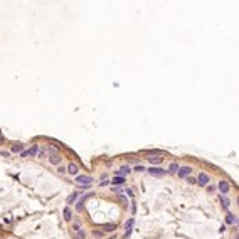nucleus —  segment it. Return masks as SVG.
I'll list each match as a JSON object with an SVG mask.
<instances>
[{
    "mask_svg": "<svg viewBox=\"0 0 239 239\" xmlns=\"http://www.w3.org/2000/svg\"><path fill=\"white\" fill-rule=\"evenodd\" d=\"M62 217H64V221H67V222H71V221H73V212H71L69 207H66V209L62 210Z\"/></svg>",
    "mask_w": 239,
    "mask_h": 239,
    "instance_id": "dca6fc26",
    "label": "nucleus"
},
{
    "mask_svg": "<svg viewBox=\"0 0 239 239\" xmlns=\"http://www.w3.org/2000/svg\"><path fill=\"white\" fill-rule=\"evenodd\" d=\"M145 158H147L148 162L152 163V165H158V163H162V160H163L162 157H150V155H147Z\"/></svg>",
    "mask_w": 239,
    "mask_h": 239,
    "instance_id": "4468645a",
    "label": "nucleus"
},
{
    "mask_svg": "<svg viewBox=\"0 0 239 239\" xmlns=\"http://www.w3.org/2000/svg\"><path fill=\"white\" fill-rule=\"evenodd\" d=\"M147 172L150 175H155V177H162L163 173H165V170L163 169H158V167H152V169H147Z\"/></svg>",
    "mask_w": 239,
    "mask_h": 239,
    "instance_id": "9d476101",
    "label": "nucleus"
},
{
    "mask_svg": "<svg viewBox=\"0 0 239 239\" xmlns=\"http://www.w3.org/2000/svg\"><path fill=\"white\" fill-rule=\"evenodd\" d=\"M187 182L189 184H197V179L195 177H187Z\"/></svg>",
    "mask_w": 239,
    "mask_h": 239,
    "instance_id": "393cba45",
    "label": "nucleus"
},
{
    "mask_svg": "<svg viewBox=\"0 0 239 239\" xmlns=\"http://www.w3.org/2000/svg\"><path fill=\"white\" fill-rule=\"evenodd\" d=\"M131 170H135V172H145V170H147V169H145L143 165H135V167H133V169H131Z\"/></svg>",
    "mask_w": 239,
    "mask_h": 239,
    "instance_id": "5701e85b",
    "label": "nucleus"
},
{
    "mask_svg": "<svg viewBox=\"0 0 239 239\" xmlns=\"http://www.w3.org/2000/svg\"><path fill=\"white\" fill-rule=\"evenodd\" d=\"M126 194H128V197L133 199V190H131V189H126Z\"/></svg>",
    "mask_w": 239,
    "mask_h": 239,
    "instance_id": "bb28decb",
    "label": "nucleus"
},
{
    "mask_svg": "<svg viewBox=\"0 0 239 239\" xmlns=\"http://www.w3.org/2000/svg\"><path fill=\"white\" fill-rule=\"evenodd\" d=\"M74 239H86V232L81 229L79 232H76V237H74Z\"/></svg>",
    "mask_w": 239,
    "mask_h": 239,
    "instance_id": "4be33fe9",
    "label": "nucleus"
},
{
    "mask_svg": "<svg viewBox=\"0 0 239 239\" xmlns=\"http://www.w3.org/2000/svg\"><path fill=\"white\" fill-rule=\"evenodd\" d=\"M77 199H79V194H77V192H74V194H71L69 197L66 199L67 205H71V204H76V202H77Z\"/></svg>",
    "mask_w": 239,
    "mask_h": 239,
    "instance_id": "2eb2a0df",
    "label": "nucleus"
},
{
    "mask_svg": "<svg viewBox=\"0 0 239 239\" xmlns=\"http://www.w3.org/2000/svg\"><path fill=\"white\" fill-rule=\"evenodd\" d=\"M190 173H192V167H179V170H177V175L180 179H187V177H190Z\"/></svg>",
    "mask_w": 239,
    "mask_h": 239,
    "instance_id": "20e7f679",
    "label": "nucleus"
},
{
    "mask_svg": "<svg viewBox=\"0 0 239 239\" xmlns=\"http://www.w3.org/2000/svg\"><path fill=\"white\" fill-rule=\"evenodd\" d=\"M234 239H237V236H236V237H234Z\"/></svg>",
    "mask_w": 239,
    "mask_h": 239,
    "instance_id": "c756f323",
    "label": "nucleus"
},
{
    "mask_svg": "<svg viewBox=\"0 0 239 239\" xmlns=\"http://www.w3.org/2000/svg\"><path fill=\"white\" fill-rule=\"evenodd\" d=\"M177 170H179V163H177V162H172V163L169 165V170H167V172H169L170 175H175Z\"/></svg>",
    "mask_w": 239,
    "mask_h": 239,
    "instance_id": "a211bd4d",
    "label": "nucleus"
},
{
    "mask_svg": "<svg viewBox=\"0 0 239 239\" xmlns=\"http://www.w3.org/2000/svg\"><path fill=\"white\" fill-rule=\"evenodd\" d=\"M10 152L12 153H22L24 152V145L22 143H14L12 148H10Z\"/></svg>",
    "mask_w": 239,
    "mask_h": 239,
    "instance_id": "f3484780",
    "label": "nucleus"
},
{
    "mask_svg": "<svg viewBox=\"0 0 239 239\" xmlns=\"http://www.w3.org/2000/svg\"><path fill=\"white\" fill-rule=\"evenodd\" d=\"M49 163L51 165H61V157H59V153H51L49 155Z\"/></svg>",
    "mask_w": 239,
    "mask_h": 239,
    "instance_id": "f8f14e48",
    "label": "nucleus"
},
{
    "mask_svg": "<svg viewBox=\"0 0 239 239\" xmlns=\"http://www.w3.org/2000/svg\"><path fill=\"white\" fill-rule=\"evenodd\" d=\"M108 185H109V180H103V182H99V187H108Z\"/></svg>",
    "mask_w": 239,
    "mask_h": 239,
    "instance_id": "b1692460",
    "label": "nucleus"
},
{
    "mask_svg": "<svg viewBox=\"0 0 239 239\" xmlns=\"http://www.w3.org/2000/svg\"><path fill=\"white\" fill-rule=\"evenodd\" d=\"M133 226H135V219H128V221H126V224H125V237L131 236Z\"/></svg>",
    "mask_w": 239,
    "mask_h": 239,
    "instance_id": "39448f33",
    "label": "nucleus"
},
{
    "mask_svg": "<svg viewBox=\"0 0 239 239\" xmlns=\"http://www.w3.org/2000/svg\"><path fill=\"white\" fill-rule=\"evenodd\" d=\"M76 184H79V185H91L93 184V177L91 175H76Z\"/></svg>",
    "mask_w": 239,
    "mask_h": 239,
    "instance_id": "f03ea898",
    "label": "nucleus"
},
{
    "mask_svg": "<svg viewBox=\"0 0 239 239\" xmlns=\"http://www.w3.org/2000/svg\"><path fill=\"white\" fill-rule=\"evenodd\" d=\"M116 227H118V226L113 222V224H105V226H103V229H105V231H115Z\"/></svg>",
    "mask_w": 239,
    "mask_h": 239,
    "instance_id": "aec40b11",
    "label": "nucleus"
},
{
    "mask_svg": "<svg viewBox=\"0 0 239 239\" xmlns=\"http://www.w3.org/2000/svg\"><path fill=\"white\" fill-rule=\"evenodd\" d=\"M91 194H84V195H81L79 199H77V202H76V209L77 210H83V205H84V202L88 201V197H89Z\"/></svg>",
    "mask_w": 239,
    "mask_h": 239,
    "instance_id": "ddd939ff",
    "label": "nucleus"
},
{
    "mask_svg": "<svg viewBox=\"0 0 239 239\" xmlns=\"http://www.w3.org/2000/svg\"><path fill=\"white\" fill-rule=\"evenodd\" d=\"M81 229H83L81 222H73V232H79Z\"/></svg>",
    "mask_w": 239,
    "mask_h": 239,
    "instance_id": "412c9836",
    "label": "nucleus"
},
{
    "mask_svg": "<svg viewBox=\"0 0 239 239\" xmlns=\"http://www.w3.org/2000/svg\"><path fill=\"white\" fill-rule=\"evenodd\" d=\"M209 180L210 179H209V175L205 172H201L197 175V185H201V187H207V185H209Z\"/></svg>",
    "mask_w": 239,
    "mask_h": 239,
    "instance_id": "7ed1b4c3",
    "label": "nucleus"
},
{
    "mask_svg": "<svg viewBox=\"0 0 239 239\" xmlns=\"http://www.w3.org/2000/svg\"><path fill=\"white\" fill-rule=\"evenodd\" d=\"M37 152H39V145H32L30 148L24 150V152L20 153V157H22V158H27V157H34V155H37Z\"/></svg>",
    "mask_w": 239,
    "mask_h": 239,
    "instance_id": "f257e3e1",
    "label": "nucleus"
},
{
    "mask_svg": "<svg viewBox=\"0 0 239 239\" xmlns=\"http://www.w3.org/2000/svg\"><path fill=\"white\" fill-rule=\"evenodd\" d=\"M226 224H227V226H232V224L236 226V224H237V216H236V214H232V212H227L226 214Z\"/></svg>",
    "mask_w": 239,
    "mask_h": 239,
    "instance_id": "0eeeda50",
    "label": "nucleus"
},
{
    "mask_svg": "<svg viewBox=\"0 0 239 239\" xmlns=\"http://www.w3.org/2000/svg\"><path fill=\"white\" fill-rule=\"evenodd\" d=\"M219 201H221V204L224 205V209H229V205H231L229 197H226V195H219Z\"/></svg>",
    "mask_w": 239,
    "mask_h": 239,
    "instance_id": "6ab92c4d",
    "label": "nucleus"
},
{
    "mask_svg": "<svg viewBox=\"0 0 239 239\" xmlns=\"http://www.w3.org/2000/svg\"><path fill=\"white\" fill-rule=\"evenodd\" d=\"M125 182H126L125 177H113V180H109V185L111 187H121Z\"/></svg>",
    "mask_w": 239,
    "mask_h": 239,
    "instance_id": "1a4fd4ad",
    "label": "nucleus"
},
{
    "mask_svg": "<svg viewBox=\"0 0 239 239\" xmlns=\"http://www.w3.org/2000/svg\"><path fill=\"white\" fill-rule=\"evenodd\" d=\"M217 189H219V192H221V195H226L227 192H229V184H227L226 180H221L219 182V185H217Z\"/></svg>",
    "mask_w": 239,
    "mask_h": 239,
    "instance_id": "6e6552de",
    "label": "nucleus"
},
{
    "mask_svg": "<svg viewBox=\"0 0 239 239\" xmlns=\"http://www.w3.org/2000/svg\"><path fill=\"white\" fill-rule=\"evenodd\" d=\"M130 172H131V167L123 165V167H120V169L116 170V177H125V175H128Z\"/></svg>",
    "mask_w": 239,
    "mask_h": 239,
    "instance_id": "9b49d317",
    "label": "nucleus"
},
{
    "mask_svg": "<svg viewBox=\"0 0 239 239\" xmlns=\"http://www.w3.org/2000/svg\"><path fill=\"white\" fill-rule=\"evenodd\" d=\"M57 170H59V173H66V169H64V167H61V165H59Z\"/></svg>",
    "mask_w": 239,
    "mask_h": 239,
    "instance_id": "cd10ccee",
    "label": "nucleus"
},
{
    "mask_svg": "<svg viewBox=\"0 0 239 239\" xmlns=\"http://www.w3.org/2000/svg\"><path fill=\"white\" fill-rule=\"evenodd\" d=\"M0 143H5V140H3V137L0 135Z\"/></svg>",
    "mask_w": 239,
    "mask_h": 239,
    "instance_id": "c85d7f7f",
    "label": "nucleus"
},
{
    "mask_svg": "<svg viewBox=\"0 0 239 239\" xmlns=\"http://www.w3.org/2000/svg\"><path fill=\"white\" fill-rule=\"evenodd\" d=\"M66 172L69 173V175H74V177H76V175H79V167H77L76 163H73V162H71L69 165H67Z\"/></svg>",
    "mask_w": 239,
    "mask_h": 239,
    "instance_id": "423d86ee",
    "label": "nucleus"
},
{
    "mask_svg": "<svg viewBox=\"0 0 239 239\" xmlns=\"http://www.w3.org/2000/svg\"><path fill=\"white\" fill-rule=\"evenodd\" d=\"M93 236H96L98 239H101L103 236H105V234H103V232H98V231H94V232H93Z\"/></svg>",
    "mask_w": 239,
    "mask_h": 239,
    "instance_id": "a878e982",
    "label": "nucleus"
}]
</instances>
